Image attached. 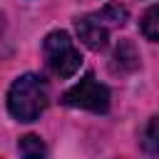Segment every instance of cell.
Here are the masks:
<instances>
[{"label": "cell", "instance_id": "6da1fadb", "mask_svg": "<svg viewBox=\"0 0 159 159\" xmlns=\"http://www.w3.org/2000/svg\"><path fill=\"white\" fill-rule=\"evenodd\" d=\"M50 104L47 82L40 75H20L7 89V109L17 122H35Z\"/></svg>", "mask_w": 159, "mask_h": 159}, {"label": "cell", "instance_id": "277c9868", "mask_svg": "<svg viewBox=\"0 0 159 159\" xmlns=\"http://www.w3.org/2000/svg\"><path fill=\"white\" fill-rule=\"evenodd\" d=\"M62 104L102 114L109 109V89L99 80H94V75H84L75 87L62 94Z\"/></svg>", "mask_w": 159, "mask_h": 159}, {"label": "cell", "instance_id": "52a82bcc", "mask_svg": "<svg viewBox=\"0 0 159 159\" xmlns=\"http://www.w3.org/2000/svg\"><path fill=\"white\" fill-rule=\"evenodd\" d=\"M17 149H20L22 157H42V154L47 152L45 144H42V139H40L37 134H27V137H22L20 144H17Z\"/></svg>", "mask_w": 159, "mask_h": 159}, {"label": "cell", "instance_id": "8992f818", "mask_svg": "<svg viewBox=\"0 0 159 159\" xmlns=\"http://www.w3.org/2000/svg\"><path fill=\"white\" fill-rule=\"evenodd\" d=\"M142 35L149 42H157L159 40V10H157V5H152L144 12V17H142Z\"/></svg>", "mask_w": 159, "mask_h": 159}, {"label": "cell", "instance_id": "7a4b0ae2", "mask_svg": "<svg viewBox=\"0 0 159 159\" xmlns=\"http://www.w3.org/2000/svg\"><path fill=\"white\" fill-rule=\"evenodd\" d=\"M124 22H127V7L117 5V2H109V5H104L97 12L77 17L75 30H77V37H80V42L84 47L99 52V50L107 47L109 32L117 30V27H122Z\"/></svg>", "mask_w": 159, "mask_h": 159}, {"label": "cell", "instance_id": "ba28073f", "mask_svg": "<svg viewBox=\"0 0 159 159\" xmlns=\"http://www.w3.org/2000/svg\"><path fill=\"white\" fill-rule=\"evenodd\" d=\"M157 124H159V119H157V117H152V119H149V124H147V132H144V149H147L149 154H159Z\"/></svg>", "mask_w": 159, "mask_h": 159}, {"label": "cell", "instance_id": "3957f363", "mask_svg": "<svg viewBox=\"0 0 159 159\" xmlns=\"http://www.w3.org/2000/svg\"><path fill=\"white\" fill-rule=\"evenodd\" d=\"M42 52H45L47 70L60 80L72 77L82 65V55L65 30H52L42 42Z\"/></svg>", "mask_w": 159, "mask_h": 159}, {"label": "cell", "instance_id": "5b68a950", "mask_svg": "<svg viewBox=\"0 0 159 159\" xmlns=\"http://www.w3.org/2000/svg\"><path fill=\"white\" fill-rule=\"evenodd\" d=\"M114 62L119 65V72L134 70L139 65V55L134 52V45L132 42H119V47L114 50Z\"/></svg>", "mask_w": 159, "mask_h": 159}]
</instances>
